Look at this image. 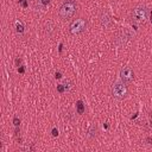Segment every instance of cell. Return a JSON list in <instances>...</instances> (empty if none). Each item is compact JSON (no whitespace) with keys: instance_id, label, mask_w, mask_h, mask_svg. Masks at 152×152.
<instances>
[{"instance_id":"obj_2","label":"cell","mask_w":152,"mask_h":152,"mask_svg":"<svg viewBox=\"0 0 152 152\" xmlns=\"http://www.w3.org/2000/svg\"><path fill=\"white\" fill-rule=\"evenodd\" d=\"M112 94H113V96L115 99H119V100L124 99L126 96V94H127V88L124 84V82L116 81L112 87Z\"/></svg>"},{"instance_id":"obj_15","label":"cell","mask_w":152,"mask_h":152,"mask_svg":"<svg viewBox=\"0 0 152 152\" xmlns=\"http://www.w3.org/2000/svg\"><path fill=\"white\" fill-rule=\"evenodd\" d=\"M89 134H90V135H94V129H93V128L89 131Z\"/></svg>"},{"instance_id":"obj_14","label":"cell","mask_w":152,"mask_h":152,"mask_svg":"<svg viewBox=\"0 0 152 152\" xmlns=\"http://www.w3.org/2000/svg\"><path fill=\"white\" fill-rule=\"evenodd\" d=\"M56 78H61V74L59 72H56Z\"/></svg>"},{"instance_id":"obj_13","label":"cell","mask_w":152,"mask_h":152,"mask_svg":"<svg viewBox=\"0 0 152 152\" xmlns=\"http://www.w3.org/2000/svg\"><path fill=\"white\" fill-rule=\"evenodd\" d=\"M14 125H15V126H18V125H19V121H18V119H17V118H14Z\"/></svg>"},{"instance_id":"obj_6","label":"cell","mask_w":152,"mask_h":152,"mask_svg":"<svg viewBox=\"0 0 152 152\" xmlns=\"http://www.w3.org/2000/svg\"><path fill=\"white\" fill-rule=\"evenodd\" d=\"M101 23H102L104 26H107V25L110 23V19H109V17H108L106 13H103V14L101 15Z\"/></svg>"},{"instance_id":"obj_7","label":"cell","mask_w":152,"mask_h":152,"mask_svg":"<svg viewBox=\"0 0 152 152\" xmlns=\"http://www.w3.org/2000/svg\"><path fill=\"white\" fill-rule=\"evenodd\" d=\"M76 106H77V113H78V114H82V113L84 112V106H83V102H82V101H77Z\"/></svg>"},{"instance_id":"obj_8","label":"cell","mask_w":152,"mask_h":152,"mask_svg":"<svg viewBox=\"0 0 152 152\" xmlns=\"http://www.w3.org/2000/svg\"><path fill=\"white\" fill-rule=\"evenodd\" d=\"M63 86H64L65 90H70V88H71V83H70L69 81H66V80L63 82Z\"/></svg>"},{"instance_id":"obj_5","label":"cell","mask_w":152,"mask_h":152,"mask_svg":"<svg viewBox=\"0 0 152 152\" xmlns=\"http://www.w3.org/2000/svg\"><path fill=\"white\" fill-rule=\"evenodd\" d=\"M133 76H134L133 70H132L129 66H124V68L121 69V71H120V77H121L122 82H125V83L131 82V81L133 80Z\"/></svg>"},{"instance_id":"obj_9","label":"cell","mask_w":152,"mask_h":152,"mask_svg":"<svg viewBox=\"0 0 152 152\" xmlns=\"http://www.w3.org/2000/svg\"><path fill=\"white\" fill-rule=\"evenodd\" d=\"M23 30H24V28H23V25L19 24V23H17V31H18V32H23Z\"/></svg>"},{"instance_id":"obj_10","label":"cell","mask_w":152,"mask_h":152,"mask_svg":"<svg viewBox=\"0 0 152 152\" xmlns=\"http://www.w3.org/2000/svg\"><path fill=\"white\" fill-rule=\"evenodd\" d=\"M64 89H65V88H64V86H63V84H59V86H58V91H59V93H63V91H64Z\"/></svg>"},{"instance_id":"obj_1","label":"cell","mask_w":152,"mask_h":152,"mask_svg":"<svg viewBox=\"0 0 152 152\" xmlns=\"http://www.w3.org/2000/svg\"><path fill=\"white\" fill-rule=\"evenodd\" d=\"M76 12V4L72 0H66L59 8V17L62 19H70Z\"/></svg>"},{"instance_id":"obj_4","label":"cell","mask_w":152,"mask_h":152,"mask_svg":"<svg viewBox=\"0 0 152 152\" xmlns=\"http://www.w3.org/2000/svg\"><path fill=\"white\" fill-rule=\"evenodd\" d=\"M86 28V21L83 19H76L70 25V31L72 34H78Z\"/></svg>"},{"instance_id":"obj_12","label":"cell","mask_w":152,"mask_h":152,"mask_svg":"<svg viewBox=\"0 0 152 152\" xmlns=\"http://www.w3.org/2000/svg\"><path fill=\"white\" fill-rule=\"evenodd\" d=\"M50 2V0H42V4H43V6H45V5H48Z\"/></svg>"},{"instance_id":"obj_11","label":"cell","mask_w":152,"mask_h":152,"mask_svg":"<svg viewBox=\"0 0 152 152\" xmlns=\"http://www.w3.org/2000/svg\"><path fill=\"white\" fill-rule=\"evenodd\" d=\"M57 134H58V131H57L56 128H53V129H52V135H55V137H56Z\"/></svg>"},{"instance_id":"obj_3","label":"cell","mask_w":152,"mask_h":152,"mask_svg":"<svg viewBox=\"0 0 152 152\" xmlns=\"http://www.w3.org/2000/svg\"><path fill=\"white\" fill-rule=\"evenodd\" d=\"M132 15H133L134 20H137V21H142V20H145L146 17H147V10H146V7H144V6H138V7H135V8L133 10Z\"/></svg>"}]
</instances>
